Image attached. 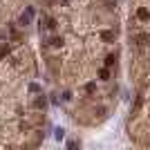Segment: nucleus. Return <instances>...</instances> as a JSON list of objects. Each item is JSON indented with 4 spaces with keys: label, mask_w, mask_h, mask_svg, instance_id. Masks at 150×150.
Instances as JSON below:
<instances>
[{
    "label": "nucleus",
    "mask_w": 150,
    "mask_h": 150,
    "mask_svg": "<svg viewBox=\"0 0 150 150\" xmlns=\"http://www.w3.org/2000/svg\"><path fill=\"white\" fill-rule=\"evenodd\" d=\"M54 137H56V139H63V137H65V130H63V128H56V130H54Z\"/></svg>",
    "instance_id": "obj_1"
},
{
    "label": "nucleus",
    "mask_w": 150,
    "mask_h": 150,
    "mask_svg": "<svg viewBox=\"0 0 150 150\" xmlns=\"http://www.w3.org/2000/svg\"><path fill=\"white\" fill-rule=\"evenodd\" d=\"M101 38H103V41H112L114 36H112V34H110V32H103V34H101Z\"/></svg>",
    "instance_id": "obj_2"
},
{
    "label": "nucleus",
    "mask_w": 150,
    "mask_h": 150,
    "mask_svg": "<svg viewBox=\"0 0 150 150\" xmlns=\"http://www.w3.org/2000/svg\"><path fill=\"white\" fill-rule=\"evenodd\" d=\"M34 105H36V108H45V99H36Z\"/></svg>",
    "instance_id": "obj_3"
},
{
    "label": "nucleus",
    "mask_w": 150,
    "mask_h": 150,
    "mask_svg": "<svg viewBox=\"0 0 150 150\" xmlns=\"http://www.w3.org/2000/svg\"><path fill=\"white\" fill-rule=\"evenodd\" d=\"M139 18H141V20H146V18H148V11H146V9H139Z\"/></svg>",
    "instance_id": "obj_4"
},
{
    "label": "nucleus",
    "mask_w": 150,
    "mask_h": 150,
    "mask_svg": "<svg viewBox=\"0 0 150 150\" xmlns=\"http://www.w3.org/2000/svg\"><path fill=\"white\" fill-rule=\"evenodd\" d=\"M20 25H29V16H20Z\"/></svg>",
    "instance_id": "obj_5"
},
{
    "label": "nucleus",
    "mask_w": 150,
    "mask_h": 150,
    "mask_svg": "<svg viewBox=\"0 0 150 150\" xmlns=\"http://www.w3.org/2000/svg\"><path fill=\"white\" fill-rule=\"evenodd\" d=\"M105 65H114V56H108L105 58Z\"/></svg>",
    "instance_id": "obj_6"
},
{
    "label": "nucleus",
    "mask_w": 150,
    "mask_h": 150,
    "mask_svg": "<svg viewBox=\"0 0 150 150\" xmlns=\"http://www.w3.org/2000/svg\"><path fill=\"white\" fill-rule=\"evenodd\" d=\"M61 43H63L61 38H54V41H52V45H54V47H61Z\"/></svg>",
    "instance_id": "obj_7"
}]
</instances>
